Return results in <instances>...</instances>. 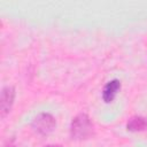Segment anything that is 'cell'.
Wrapping results in <instances>:
<instances>
[{
    "label": "cell",
    "instance_id": "2",
    "mask_svg": "<svg viewBox=\"0 0 147 147\" xmlns=\"http://www.w3.org/2000/svg\"><path fill=\"white\" fill-rule=\"evenodd\" d=\"M32 130L39 136L46 137L54 132L56 129V119L49 113H39L31 122Z\"/></svg>",
    "mask_w": 147,
    "mask_h": 147
},
{
    "label": "cell",
    "instance_id": "1",
    "mask_svg": "<svg viewBox=\"0 0 147 147\" xmlns=\"http://www.w3.org/2000/svg\"><path fill=\"white\" fill-rule=\"evenodd\" d=\"M94 136V125L85 113L76 115L70 123V137L72 140L83 141Z\"/></svg>",
    "mask_w": 147,
    "mask_h": 147
},
{
    "label": "cell",
    "instance_id": "5",
    "mask_svg": "<svg viewBox=\"0 0 147 147\" xmlns=\"http://www.w3.org/2000/svg\"><path fill=\"white\" fill-rule=\"evenodd\" d=\"M126 130L130 132H140L147 130V118L144 116H132L126 123Z\"/></svg>",
    "mask_w": 147,
    "mask_h": 147
},
{
    "label": "cell",
    "instance_id": "4",
    "mask_svg": "<svg viewBox=\"0 0 147 147\" xmlns=\"http://www.w3.org/2000/svg\"><path fill=\"white\" fill-rule=\"evenodd\" d=\"M121 80L118 79H111L109 80L102 88L101 95H102V100L106 103H110L114 101V99L116 98L117 93L121 90Z\"/></svg>",
    "mask_w": 147,
    "mask_h": 147
},
{
    "label": "cell",
    "instance_id": "7",
    "mask_svg": "<svg viewBox=\"0 0 147 147\" xmlns=\"http://www.w3.org/2000/svg\"><path fill=\"white\" fill-rule=\"evenodd\" d=\"M5 147H16L15 145H13V144H8L7 146H5Z\"/></svg>",
    "mask_w": 147,
    "mask_h": 147
},
{
    "label": "cell",
    "instance_id": "6",
    "mask_svg": "<svg viewBox=\"0 0 147 147\" xmlns=\"http://www.w3.org/2000/svg\"><path fill=\"white\" fill-rule=\"evenodd\" d=\"M45 147H62V146L61 145H47Z\"/></svg>",
    "mask_w": 147,
    "mask_h": 147
},
{
    "label": "cell",
    "instance_id": "3",
    "mask_svg": "<svg viewBox=\"0 0 147 147\" xmlns=\"http://www.w3.org/2000/svg\"><path fill=\"white\" fill-rule=\"evenodd\" d=\"M15 87L14 86H5L1 90V98H0V116L5 118L11 110L15 100Z\"/></svg>",
    "mask_w": 147,
    "mask_h": 147
}]
</instances>
